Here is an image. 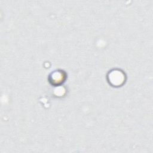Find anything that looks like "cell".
<instances>
[{
	"mask_svg": "<svg viewBox=\"0 0 153 153\" xmlns=\"http://www.w3.org/2000/svg\"><path fill=\"white\" fill-rule=\"evenodd\" d=\"M107 78L109 83L114 87H120L126 81L125 74L119 69H114L109 72Z\"/></svg>",
	"mask_w": 153,
	"mask_h": 153,
	"instance_id": "1",
	"label": "cell"
},
{
	"mask_svg": "<svg viewBox=\"0 0 153 153\" xmlns=\"http://www.w3.org/2000/svg\"><path fill=\"white\" fill-rule=\"evenodd\" d=\"M66 75L62 70H57L53 72L49 76L50 82L53 85H58L63 83L66 79Z\"/></svg>",
	"mask_w": 153,
	"mask_h": 153,
	"instance_id": "2",
	"label": "cell"
}]
</instances>
